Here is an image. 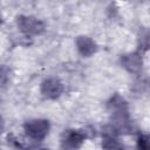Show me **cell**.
I'll use <instances>...</instances> for the list:
<instances>
[{
	"label": "cell",
	"mask_w": 150,
	"mask_h": 150,
	"mask_svg": "<svg viewBox=\"0 0 150 150\" xmlns=\"http://www.w3.org/2000/svg\"><path fill=\"white\" fill-rule=\"evenodd\" d=\"M0 23H1V15H0Z\"/></svg>",
	"instance_id": "cell-13"
},
{
	"label": "cell",
	"mask_w": 150,
	"mask_h": 150,
	"mask_svg": "<svg viewBox=\"0 0 150 150\" xmlns=\"http://www.w3.org/2000/svg\"><path fill=\"white\" fill-rule=\"evenodd\" d=\"M138 150H149V137L146 135H139L137 139Z\"/></svg>",
	"instance_id": "cell-10"
},
{
	"label": "cell",
	"mask_w": 150,
	"mask_h": 150,
	"mask_svg": "<svg viewBox=\"0 0 150 150\" xmlns=\"http://www.w3.org/2000/svg\"><path fill=\"white\" fill-rule=\"evenodd\" d=\"M28 150H48V149H46V148H30Z\"/></svg>",
	"instance_id": "cell-11"
},
{
	"label": "cell",
	"mask_w": 150,
	"mask_h": 150,
	"mask_svg": "<svg viewBox=\"0 0 150 150\" xmlns=\"http://www.w3.org/2000/svg\"><path fill=\"white\" fill-rule=\"evenodd\" d=\"M102 149L103 150H128L125 145L117 138L115 132L105 131L102 137Z\"/></svg>",
	"instance_id": "cell-8"
},
{
	"label": "cell",
	"mask_w": 150,
	"mask_h": 150,
	"mask_svg": "<svg viewBox=\"0 0 150 150\" xmlns=\"http://www.w3.org/2000/svg\"><path fill=\"white\" fill-rule=\"evenodd\" d=\"M64 90V86L62 81L57 77H47L41 82L40 93L47 100H56L62 95Z\"/></svg>",
	"instance_id": "cell-5"
},
{
	"label": "cell",
	"mask_w": 150,
	"mask_h": 150,
	"mask_svg": "<svg viewBox=\"0 0 150 150\" xmlns=\"http://www.w3.org/2000/svg\"><path fill=\"white\" fill-rule=\"evenodd\" d=\"M9 82V69L8 67L0 64V89L5 88Z\"/></svg>",
	"instance_id": "cell-9"
},
{
	"label": "cell",
	"mask_w": 150,
	"mask_h": 150,
	"mask_svg": "<svg viewBox=\"0 0 150 150\" xmlns=\"http://www.w3.org/2000/svg\"><path fill=\"white\" fill-rule=\"evenodd\" d=\"M121 63L122 66L129 71V73H139L142 69V57L139 53H128L121 56Z\"/></svg>",
	"instance_id": "cell-7"
},
{
	"label": "cell",
	"mask_w": 150,
	"mask_h": 150,
	"mask_svg": "<svg viewBox=\"0 0 150 150\" xmlns=\"http://www.w3.org/2000/svg\"><path fill=\"white\" fill-rule=\"evenodd\" d=\"M50 130V123L46 118H32L23 123L25 134L33 141H43Z\"/></svg>",
	"instance_id": "cell-2"
},
{
	"label": "cell",
	"mask_w": 150,
	"mask_h": 150,
	"mask_svg": "<svg viewBox=\"0 0 150 150\" xmlns=\"http://www.w3.org/2000/svg\"><path fill=\"white\" fill-rule=\"evenodd\" d=\"M2 129H4V122H2V120H1V117H0V132H1Z\"/></svg>",
	"instance_id": "cell-12"
},
{
	"label": "cell",
	"mask_w": 150,
	"mask_h": 150,
	"mask_svg": "<svg viewBox=\"0 0 150 150\" xmlns=\"http://www.w3.org/2000/svg\"><path fill=\"white\" fill-rule=\"evenodd\" d=\"M76 49L83 57H90L93 56L97 50L96 42L88 35H79L75 40Z\"/></svg>",
	"instance_id": "cell-6"
},
{
	"label": "cell",
	"mask_w": 150,
	"mask_h": 150,
	"mask_svg": "<svg viewBox=\"0 0 150 150\" xmlns=\"http://www.w3.org/2000/svg\"><path fill=\"white\" fill-rule=\"evenodd\" d=\"M108 110L111 116V131L117 134L129 132L132 129L131 120L129 115V109L125 100L115 94L108 101Z\"/></svg>",
	"instance_id": "cell-1"
},
{
	"label": "cell",
	"mask_w": 150,
	"mask_h": 150,
	"mask_svg": "<svg viewBox=\"0 0 150 150\" xmlns=\"http://www.w3.org/2000/svg\"><path fill=\"white\" fill-rule=\"evenodd\" d=\"M16 25L20 32L28 36L40 35L46 29L43 21L33 15H19L16 18Z\"/></svg>",
	"instance_id": "cell-4"
},
{
	"label": "cell",
	"mask_w": 150,
	"mask_h": 150,
	"mask_svg": "<svg viewBox=\"0 0 150 150\" xmlns=\"http://www.w3.org/2000/svg\"><path fill=\"white\" fill-rule=\"evenodd\" d=\"M87 139V131L82 129H67L61 134L60 146L62 150H79Z\"/></svg>",
	"instance_id": "cell-3"
}]
</instances>
